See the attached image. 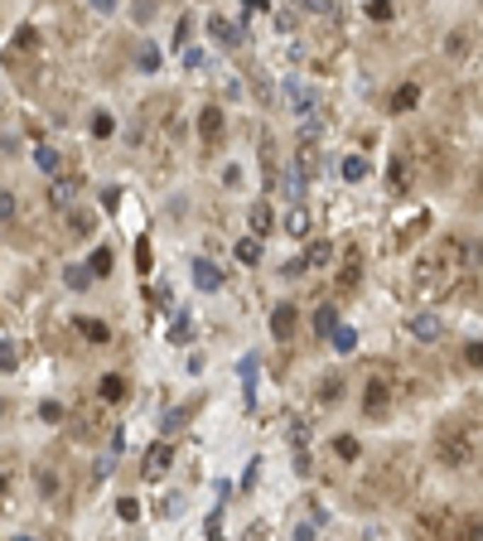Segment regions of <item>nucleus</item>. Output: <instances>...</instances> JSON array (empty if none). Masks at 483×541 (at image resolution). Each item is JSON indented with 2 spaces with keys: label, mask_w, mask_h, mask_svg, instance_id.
Here are the masks:
<instances>
[{
  "label": "nucleus",
  "mask_w": 483,
  "mask_h": 541,
  "mask_svg": "<svg viewBox=\"0 0 483 541\" xmlns=\"http://www.w3.org/2000/svg\"><path fill=\"white\" fill-rule=\"evenodd\" d=\"M435 455H440L445 469H469L474 455H479V440H474L469 426H440V435H435Z\"/></svg>",
  "instance_id": "1"
},
{
  "label": "nucleus",
  "mask_w": 483,
  "mask_h": 541,
  "mask_svg": "<svg viewBox=\"0 0 483 541\" xmlns=\"http://www.w3.org/2000/svg\"><path fill=\"white\" fill-rule=\"evenodd\" d=\"M392 402H397V392H392V372L377 368L373 377H368V392H363V411H368V416H387Z\"/></svg>",
  "instance_id": "2"
},
{
  "label": "nucleus",
  "mask_w": 483,
  "mask_h": 541,
  "mask_svg": "<svg viewBox=\"0 0 483 541\" xmlns=\"http://www.w3.org/2000/svg\"><path fill=\"white\" fill-rule=\"evenodd\" d=\"M169 464H174V445H169V440H155V445L145 450L140 469H145V479H164V474H169Z\"/></svg>",
  "instance_id": "3"
},
{
  "label": "nucleus",
  "mask_w": 483,
  "mask_h": 541,
  "mask_svg": "<svg viewBox=\"0 0 483 541\" xmlns=\"http://www.w3.org/2000/svg\"><path fill=\"white\" fill-rule=\"evenodd\" d=\"M78 189H82V179H78V174H58L54 184H49V203H54V208H73Z\"/></svg>",
  "instance_id": "4"
},
{
  "label": "nucleus",
  "mask_w": 483,
  "mask_h": 541,
  "mask_svg": "<svg viewBox=\"0 0 483 541\" xmlns=\"http://www.w3.org/2000/svg\"><path fill=\"white\" fill-rule=\"evenodd\" d=\"M208 34H213L222 49H237V44H242V25H237V20H227V15H213V20H208Z\"/></svg>",
  "instance_id": "5"
},
{
  "label": "nucleus",
  "mask_w": 483,
  "mask_h": 541,
  "mask_svg": "<svg viewBox=\"0 0 483 541\" xmlns=\"http://www.w3.org/2000/svg\"><path fill=\"white\" fill-rule=\"evenodd\" d=\"M290 334H295V304H275V309H271V338L285 343Z\"/></svg>",
  "instance_id": "6"
},
{
  "label": "nucleus",
  "mask_w": 483,
  "mask_h": 541,
  "mask_svg": "<svg viewBox=\"0 0 483 541\" xmlns=\"http://www.w3.org/2000/svg\"><path fill=\"white\" fill-rule=\"evenodd\" d=\"M440 334H445V319H440V314H416V319H411V338H421V343L440 338Z\"/></svg>",
  "instance_id": "7"
},
{
  "label": "nucleus",
  "mask_w": 483,
  "mask_h": 541,
  "mask_svg": "<svg viewBox=\"0 0 483 541\" xmlns=\"http://www.w3.org/2000/svg\"><path fill=\"white\" fill-rule=\"evenodd\" d=\"M193 285H198V290H217V285H222V270H217L208 256H198V261H193Z\"/></svg>",
  "instance_id": "8"
},
{
  "label": "nucleus",
  "mask_w": 483,
  "mask_h": 541,
  "mask_svg": "<svg viewBox=\"0 0 483 541\" xmlns=\"http://www.w3.org/2000/svg\"><path fill=\"white\" fill-rule=\"evenodd\" d=\"M237 372H242V387H246V406H251V402H256V372H261L256 353H251V358H242V363H237Z\"/></svg>",
  "instance_id": "9"
},
{
  "label": "nucleus",
  "mask_w": 483,
  "mask_h": 541,
  "mask_svg": "<svg viewBox=\"0 0 483 541\" xmlns=\"http://www.w3.org/2000/svg\"><path fill=\"white\" fill-rule=\"evenodd\" d=\"M198 135H203V140H217V135H222V111L217 107L198 111Z\"/></svg>",
  "instance_id": "10"
},
{
  "label": "nucleus",
  "mask_w": 483,
  "mask_h": 541,
  "mask_svg": "<svg viewBox=\"0 0 483 541\" xmlns=\"http://www.w3.org/2000/svg\"><path fill=\"white\" fill-rule=\"evenodd\" d=\"M305 184H309V179H305L295 164H290V169H285V179H280V189H285V198H290V208H295L300 198H305Z\"/></svg>",
  "instance_id": "11"
},
{
  "label": "nucleus",
  "mask_w": 483,
  "mask_h": 541,
  "mask_svg": "<svg viewBox=\"0 0 483 541\" xmlns=\"http://www.w3.org/2000/svg\"><path fill=\"white\" fill-rule=\"evenodd\" d=\"M285 232H290V237H309V208H305V203H295V208L285 213Z\"/></svg>",
  "instance_id": "12"
},
{
  "label": "nucleus",
  "mask_w": 483,
  "mask_h": 541,
  "mask_svg": "<svg viewBox=\"0 0 483 541\" xmlns=\"http://www.w3.org/2000/svg\"><path fill=\"white\" fill-rule=\"evenodd\" d=\"M34 164H39L44 174H54V179H58V164H63V155H58L54 145H34Z\"/></svg>",
  "instance_id": "13"
},
{
  "label": "nucleus",
  "mask_w": 483,
  "mask_h": 541,
  "mask_svg": "<svg viewBox=\"0 0 483 541\" xmlns=\"http://www.w3.org/2000/svg\"><path fill=\"white\" fill-rule=\"evenodd\" d=\"M266 232H271V203L256 198L251 203V237H266Z\"/></svg>",
  "instance_id": "14"
},
{
  "label": "nucleus",
  "mask_w": 483,
  "mask_h": 541,
  "mask_svg": "<svg viewBox=\"0 0 483 541\" xmlns=\"http://www.w3.org/2000/svg\"><path fill=\"white\" fill-rule=\"evenodd\" d=\"M97 397H102V402H121V397H126V382L116 377V372H107V377L97 382Z\"/></svg>",
  "instance_id": "15"
},
{
  "label": "nucleus",
  "mask_w": 483,
  "mask_h": 541,
  "mask_svg": "<svg viewBox=\"0 0 483 541\" xmlns=\"http://www.w3.org/2000/svg\"><path fill=\"white\" fill-rule=\"evenodd\" d=\"M63 285H68V290H87V285H92V270H87V261L63 270Z\"/></svg>",
  "instance_id": "16"
},
{
  "label": "nucleus",
  "mask_w": 483,
  "mask_h": 541,
  "mask_svg": "<svg viewBox=\"0 0 483 541\" xmlns=\"http://www.w3.org/2000/svg\"><path fill=\"white\" fill-rule=\"evenodd\" d=\"M343 179H348V184H363V179H368V160H363V155H343Z\"/></svg>",
  "instance_id": "17"
},
{
  "label": "nucleus",
  "mask_w": 483,
  "mask_h": 541,
  "mask_svg": "<svg viewBox=\"0 0 483 541\" xmlns=\"http://www.w3.org/2000/svg\"><path fill=\"white\" fill-rule=\"evenodd\" d=\"M329 343H334V353H353L358 348V334H353L348 324H339L334 334H329Z\"/></svg>",
  "instance_id": "18"
},
{
  "label": "nucleus",
  "mask_w": 483,
  "mask_h": 541,
  "mask_svg": "<svg viewBox=\"0 0 483 541\" xmlns=\"http://www.w3.org/2000/svg\"><path fill=\"white\" fill-rule=\"evenodd\" d=\"M87 131L97 135V140H107L116 131V121H111V111H92V121H87Z\"/></svg>",
  "instance_id": "19"
},
{
  "label": "nucleus",
  "mask_w": 483,
  "mask_h": 541,
  "mask_svg": "<svg viewBox=\"0 0 483 541\" xmlns=\"http://www.w3.org/2000/svg\"><path fill=\"white\" fill-rule=\"evenodd\" d=\"M135 68H140V73H155V68H160V49H155V44H140V54H135Z\"/></svg>",
  "instance_id": "20"
},
{
  "label": "nucleus",
  "mask_w": 483,
  "mask_h": 541,
  "mask_svg": "<svg viewBox=\"0 0 483 541\" xmlns=\"http://www.w3.org/2000/svg\"><path fill=\"white\" fill-rule=\"evenodd\" d=\"M329 256H334V246H329V242H314V246H309V251H305V261H309V270L329 266Z\"/></svg>",
  "instance_id": "21"
},
{
  "label": "nucleus",
  "mask_w": 483,
  "mask_h": 541,
  "mask_svg": "<svg viewBox=\"0 0 483 541\" xmlns=\"http://www.w3.org/2000/svg\"><path fill=\"white\" fill-rule=\"evenodd\" d=\"M78 329L92 338V343H107V338H111V329L102 324V319H78Z\"/></svg>",
  "instance_id": "22"
},
{
  "label": "nucleus",
  "mask_w": 483,
  "mask_h": 541,
  "mask_svg": "<svg viewBox=\"0 0 483 541\" xmlns=\"http://www.w3.org/2000/svg\"><path fill=\"white\" fill-rule=\"evenodd\" d=\"M459 541H483V517H459Z\"/></svg>",
  "instance_id": "23"
},
{
  "label": "nucleus",
  "mask_w": 483,
  "mask_h": 541,
  "mask_svg": "<svg viewBox=\"0 0 483 541\" xmlns=\"http://www.w3.org/2000/svg\"><path fill=\"white\" fill-rule=\"evenodd\" d=\"M339 397H343V377H324V382H319V402L334 406Z\"/></svg>",
  "instance_id": "24"
},
{
  "label": "nucleus",
  "mask_w": 483,
  "mask_h": 541,
  "mask_svg": "<svg viewBox=\"0 0 483 541\" xmlns=\"http://www.w3.org/2000/svg\"><path fill=\"white\" fill-rule=\"evenodd\" d=\"M406 179H411V164H406V150H402V155L392 160V189L402 193V189H406Z\"/></svg>",
  "instance_id": "25"
},
{
  "label": "nucleus",
  "mask_w": 483,
  "mask_h": 541,
  "mask_svg": "<svg viewBox=\"0 0 483 541\" xmlns=\"http://www.w3.org/2000/svg\"><path fill=\"white\" fill-rule=\"evenodd\" d=\"M237 261H246V266H256V261H261V242H256V237H246V242H237Z\"/></svg>",
  "instance_id": "26"
},
{
  "label": "nucleus",
  "mask_w": 483,
  "mask_h": 541,
  "mask_svg": "<svg viewBox=\"0 0 483 541\" xmlns=\"http://www.w3.org/2000/svg\"><path fill=\"white\" fill-rule=\"evenodd\" d=\"M87 270H92V275H107V270H111V251H107V246H97V251L87 256Z\"/></svg>",
  "instance_id": "27"
},
{
  "label": "nucleus",
  "mask_w": 483,
  "mask_h": 541,
  "mask_svg": "<svg viewBox=\"0 0 483 541\" xmlns=\"http://www.w3.org/2000/svg\"><path fill=\"white\" fill-rule=\"evenodd\" d=\"M314 329H319L324 338H329V334H334V329H339V309H329V304H324L319 314H314Z\"/></svg>",
  "instance_id": "28"
},
{
  "label": "nucleus",
  "mask_w": 483,
  "mask_h": 541,
  "mask_svg": "<svg viewBox=\"0 0 483 541\" xmlns=\"http://www.w3.org/2000/svg\"><path fill=\"white\" fill-rule=\"evenodd\" d=\"M416 102H421V92H416V87H411V82H406L402 92H397V97H392V107H397V111H411V107H416Z\"/></svg>",
  "instance_id": "29"
},
{
  "label": "nucleus",
  "mask_w": 483,
  "mask_h": 541,
  "mask_svg": "<svg viewBox=\"0 0 483 541\" xmlns=\"http://www.w3.org/2000/svg\"><path fill=\"white\" fill-rule=\"evenodd\" d=\"M339 285H343V290L358 285V251H348V266H343V275H339Z\"/></svg>",
  "instance_id": "30"
},
{
  "label": "nucleus",
  "mask_w": 483,
  "mask_h": 541,
  "mask_svg": "<svg viewBox=\"0 0 483 541\" xmlns=\"http://www.w3.org/2000/svg\"><path fill=\"white\" fill-rule=\"evenodd\" d=\"M305 270H309V261H305V256H290V261L280 266V275H285V280H295V275H305Z\"/></svg>",
  "instance_id": "31"
},
{
  "label": "nucleus",
  "mask_w": 483,
  "mask_h": 541,
  "mask_svg": "<svg viewBox=\"0 0 483 541\" xmlns=\"http://www.w3.org/2000/svg\"><path fill=\"white\" fill-rule=\"evenodd\" d=\"M10 217H15V193L0 189V222H10Z\"/></svg>",
  "instance_id": "32"
},
{
  "label": "nucleus",
  "mask_w": 483,
  "mask_h": 541,
  "mask_svg": "<svg viewBox=\"0 0 483 541\" xmlns=\"http://www.w3.org/2000/svg\"><path fill=\"white\" fill-rule=\"evenodd\" d=\"M445 49H450V54H464V49H469V34H464V29H455V34H450V44H445Z\"/></svg>",
  "instance_id": "33"
},
{
  "label": "nucleus",
  "mask_w": 483,
  "mask_h": 541,
  "mask_svg": "<svg viewBox=\"0 0 483 541\" xmlns=\"http://www.w3.org/2000/svg\"><path fill=\"white\" fill-rule=\"evenodd\" d=\"M116 513L126 517V522H135V517H140V503H135V498H121V503H116Z\"/></svg>",
  "instance_id": "34"
},
{
  "label": "nucleus",
  "mask_w": 483,
  "mask_h": 541,
  "mask_svg": "<svg viewBox=\"0 0 483 541\" xmlns=\"http://www.w3.org/2000/svg\"><path fill=\"white\" fill-rule=\"evenodd\" d=\"M0 372H15V343H0Z\"/></svg>",
  "instance_id": "35"
},
{
  "label": "nucleus",
  "mask_w": 483,
  "mask_h": 541,
  "mask_svg": "<svg viewBox=\"0 0 483 541\" xmlns=\"http://www.w3.org/2000/svg\"><path fill=\"white\" fill-rule=\"evenodd\" d=\"M334 450H339V455H343V460H358V455H363V450H358V440H348V435H343V440H339V445H334Z\"/></svg>",
  "instance_id": "36"
},
{
  "label": "nucleus",
  "mask_w": 483,
  "mask_h": 541,
  "mask_svg": "<svg viewBox=\"0 0 483 541\" xmlns=\"http://www.w3.org/2000/svg\"><path fill=\"white\" fill-rule=\"evenodd\" d=\"M135 266H140V270H150V242H145V237L135 242Z\"/></svg>",
  "instance_id": "37"
},
{
  "label": "nucleus",
  "mask_w": 483,
  "mask_h": 541,
  "mask_svg": "<svg viewBox=\"0 0 483 541\" xmlns=\"http://www.w3.org/2000/svg\"><path fill=\"white\" fill-rule=\"evenodd\" d=\"M39 416H44V421H63V406L58 402H39Z\"/></svg>",
  "instance_id": "38"
},
{
  "label": "nucleus",
  "mask_w": 483,
  "mask_h": 541,
  "mask_svg": "<svg viewBox=\"0 0 483 541\" xmlns=\"http://www.w3.org/2000/svg\"><path fill=\"white\" fill-rule=\"evenodd\" d=\"M464 363H469V368H483V343H469V348H464Z\"/></svg>",
  "instance_id": "39"
},
{
  "label": "nucleus",
  "mask_w": 483,
  "mask_h": 541,
  "mask_svg": "<svg viewBox=\"0 0 483 541\" xmlns=\"http://www.w3.org/2000/svg\"><path fill=\"white\" fill-rule=\"evenodd\" d=\"M368 15H373V20H392V5H387V0H373Z\"/></svg>",
  "instance_id": "40"
},
{
  "label": "nucleus",
  "mask_w": 483,
  "mask_h": 541,
  "mask_svg": "<svg viewBox=\"0 0 483 541\" xmlns=\"http://www.w3.org/2000/svg\"><path fill=\"white\" fill-rule=\"evenodd\" d=\"M184 513V498H179V493H174V498H164V517H179Z\"/></svg>",
  "instance_id": "41"
},
{
  "label": "nucleus",
  "mask_w": 483,
  "mask_h": 541,
  "mask_svg": "<svg viewBox=\"0 0 483 541\" xmlns=\"http://www.w3.org/2000/svg\"><path fill=\"white\" fill-rule=\"evenodd\" d=\"M34 39H39L34 29H20V34H15V44H20V49H34Z\"/></svg>",
  "instance_id": "42"
},
{
  "label": "nucleus",
  "mask_w": 483,
  "mask_h": 541,
  "mask_svg": "<svg viewBox=\"0 0 483 541\" xmlns=\"http://www.w3.org/2000/svg\"><path fill=\"white\" fill-rule=\"evenodd\" d=\"M15 541H34V537H15Z\"/></svg>",
  "instance_id": "43"
}]
</instances>
